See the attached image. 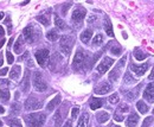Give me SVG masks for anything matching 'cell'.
<instances>
[{
    "label": "cell",
    "instance_id": "obj_1",
    "mask_svg": "<svg viewBox=\"0 0 154 127\" xmlns=\"http://www.w3.org/2000/svg\"><path fill=\"white\" fill-rule=\"evenodd\" d=\"M24 120L27 127H42L46 120V115L44 113H33L24 117Z\"/></svg>",
    "mask_w": 154,
    "mask_h": 127
},
{
    "label": "cell",
    "instance_id": "obj_2",
    "mask_svg": "<svg viewBox=\"0 0 154 127\" xmlns=\"http://www.w3.org/2000/svg\"><path fill=\"white\" fill-rule=\"evenodd\" d=\"M40 36V31L38 30V27H34L32 25H29L24 29L23 31V37L27 43H33L38 39V37Z\"/></svg>",
    "mask_w": 154,
    "mask_h": 127
},
{
    "label": "cell",
    "instance_id": "obj_3",
    "mask_svg": "<svg viewBox=\"0 0 154 127\" xmlns=\"http://www.w3.org/2000/svg\"><path fill=\"white\" fill-rule=\"evenodd\" d=\"M74 44V38L70 37V36H62L61 37V43H59V48H61V51L69 56L71 54V46Z\"/></svg>",
    "mask_w": 154,
    "mask_h": 127
},
{
    "label": "cell",
    "instance_id": "obj_4",
    "mask_svg": "<svg viewBox=\"0 0 154 127\" xmlns=\"http://www.w3.org/2000/svg\"><path fill=\"white\" fill-rule=\"evenodd\" d=\"M33 88H34V90H37V92H44V90H46V88H48L45 81H44L43 77H42V74L38 73V71H36V73L33 74Z\"/></svg>",
    "mask_w": 154,
    "mask_h": 127
},
{
    "label": "cell",
    "instance_id": "obj_5",
    "mask_svg": "<svg viewBox=\"0 0 154 127\" xmlns=\"http://www.w3.org/2000/svg\"><path fill=\"white\" fill-rule=\"evenodd\" d=\"M34 56H36V59H37L38 64L40 67H45L48 61H49V50L48 49H40V50L36 51Z\"/></svg>",
    "mask_w": 154,
    "mask_h": 127
},
{
    "label": "cell",
    "instance_id": "obj_6",
    "mask_svg": "<svg viewBox=\"0 0 154 127\" xmlns=\"http://www.w3.org/2000/svg\"><path fill=\"white\" fill-rule=\"evenodd\" d=\"M25 109L26 111H36V109H39V108H42L43 107V104L38 100V99H36L34 96H30L26 101H25Z\"/></svg>",
    "mask_w": 154,
    "mask_h": 127
},
{
    "label": "cell",
    "instance_id": "obj_7",
    "mask_svg": "<svg viewBox=\"0 0 154 127\" xmlns=\"http://www.w3.org/2000/svg\"><path fill=\"white\" fill-rule=\"evenodd\" d=\"M84 62H85V55H84V52L82 50H77L76 55L74 57V61H73V69L74 70L81 69L83 67Z\"/></svg>",
    "mask_w": 154,
    "mask_h": 127
},
{
    "label": "cell",
    "instance_id": "obj_8",
    "mask_svg": "<svg viewBox=\"0 0 154 127\" xmlns=\"http://www.w3.org/2000/svg\"><path fill=\"white\" fill-rule=\"evenodd\" d=\"M85 13H87V11L84 8H82V7L74 10L73 15H71L73 23H75L76 25H81L82 21H83V19H84V17H85Z\"/></svg>",
    "mask_w": 154,
    "mask_h": 127
},
{
    "label": "cell",
    "instance_id": "obj_9",
    "mask_svg": "<svg viewBox=\"0 0 154 127\" xmlns=\"http://www.w3.org/2000/svg\"><path fill=\"white\" fill-rule=\"evenodd\" d=\"M113 64H114V59H113V58H110V57H104V58L101 61V63L97 65V71H98L100 74H104Z\"/></svg>",
    "mask_w": 154,
    "mask_h": 127
},
{
    "label": "cell",
    "instance_id": "obj_10",
    "mask_svg": "<svg viewBox=\"0 0 154 127\" xmlns=\"http://www.w3.org/2000/svg\"><path fill=\"white\" fill-rule=\"evenodd\" d=\"M111 89H113V86H111L110 83H108V82H102V83H100V84L94 89V92H95V94H97V95H104V94H108L109 92H111Z\"/></svg>",
    "mask_w": 154,
    "mask_h": 127
},
{
    "label": "cell",
    "instance_id": "obj_11",
    "mask_svg": "<svg viewBox=\"0 0 154 127\" xmlns=\"http://www.w3.org/2000/svg\"><path fill=\"white\" fill-rule=\"evenodd\" d=\"M144 98L148 102H154V83H150L144 92Z\"/></svg>",
    "mask_w": 154,
    "mask_h": 127
},
{
    "label": "cell",
    "instance_id": "obj_12",
    "mask_svg": "<svg viewBox=\"0 0 154 127\" xmlns=\"http://www.w3.org/2000/svg\"><path fill=\"white\" fill-rule=\"evenodd\" d=\"M131 69L138 75V76H142L147 69H148V63H145L142 65H135V64H131Z\"/></svg>",
    "mask_w": 154,
    "mask_h": 127
},
{
    "label": "cell",
    "instance_id": "obj_13",
    "mask_svg": "<svg viewBox=\"0 0 154 127\" xmlns=\"http://www.w3.org/2000/svg\"><path fill=\"white\" fill-rule=\"evenodd\" d=\"M20 86H21V89L24 93L29 92V89H30V73H29V70H25V76H24Z\"/></svg>",
    "mask_w": 154,
    "mask_h": 127
},
{
    "label": "cell",
    "instance_id": "obj_14",
    "mask_svg": "<svg viewBox=\"0 0 154 127\" xmlns=\"http://www.w3.org/2000/svg\"><path fill=\"white\" fill-rule=\"evenodd\" d=\"M24 43H25V39H24L23 35H21V36H19V37H18V39H17V42H15L14 46H13V50H14V52H15V54H20V52L23 51Z\"/></svg>",
    "mask_w": 154,
    "mask_h": 127
},
{
    "label": "cell",
    "instance_id": "obj_15",
    "mask_svg": "<svg viewBox=\"0 0 154 127\" xmlns=\"http://www.w3.org/2000/svg\"><path fill=\"white\" fill-rule=\"evenodd\" d=\"M20 73H21L20 65H14L10 71V79L13 80V81H17L19 79V76H20Z\"/></svg>",
    "mask_w": 154,
    "mask_h": 127
},
{
    "label": "cell",
    "instance_id": "obj_16",
    "mask_svg": "<svg viewBox=\"0 0 154 127\" xmlns=\"http://www.w3.org/2000/svg\"><path fill=\"white\" fill-rule=\"evenodd\" d=\"M138 123H139V115L138 114H134V113H132L128 117V119L126 120V125L128 127H135L138 125Z\"/></svg>",
    "mask_w": 154,
    "mask_h": 127
},
{
    "label": "cell",
    "instance_id": "obj_17",
    "mask_svg": "<svg viewBox=\"0 0 154 127\" xmlns=\"http://www.w3.org/2000/svg\"><path fill=\"white\" fill-rule=\"evenodd\" d=\"M91 37H92V30H91V29H87V30H84V31L81 33V37H79V38H81V40H82L84 44H88Z\"/></svg>",
    "mask_w": 154,
    "mask_h": 127
},
{
    "label": "cell",
    "instance_id": "obj_18",
    "mask_svg": "<svg viewBox=\"0 0 154 127\" xmlns=\"http://www.w3.org/2000/svg\"><path fill=\"white\" fill-rule=\"evenodd\" d=\"M62 61V56L59 55V54H54V56L50 58V69H52V70H55V67L58 64V62H61Z\"/></svg>",
    "mask_w": 154,
    "mask_h": 127
},
{
    "label": "cell",
    "instance_id": "obj_19",
    "mask_svg": "<svg viewBox=\"0 0 154 127\" xmlns=\"http://www.w3.org/2000/svg\"><path fill=\"white\" fill-rule=\"evenodd\" d=\"M59 102H61V95H57L54 100H51V101L49 102V105L46 106V109H48V111H54V109L59 105Z\"/></svg>",
    "mask_w": 154,
    "mask_h": 127
},
{
    "label": "cell",
    "instance_id": "obj_20",
    "mask_svg": "<svg viewBox=\"0 0 154 127\" xmlns=\"http://www.w3.org/2000/svg\"><path fill=\"white\" fill-rule=\"evenodd\" d=\"M109 118H110V115H109V113H107V112H100V113L96 114V119H97V121H98L100 124H104L106 121L109 120Z\"/></svg>",
    "mask_w": 154,
    "mask_h": 127
},
{
    "label": "cell",
    "instance_id": "obj_21",
    "mask_svg": "<svg viewBox=\"0 0 154 127\" xmlns=\"http://www.w3.org/2000/svg\"><path fill=\"white\" fill-rule=\"evenodd\" d=\"M88 123H89V115H88V113H83L78 120L77 127H87Z\"/></svg>",
    "mask_w": 154,
    "mask_h": 127
},
{
    "label": "cell",
    "instance_id": "obj_22",
    "mask_svg": "<svg viewBox=\"0 0 154 127\" xmlns=\"http://www.w3.org/2000/svg\"><path fill=\"white\" fill-rule=\"evenodd\" d=\"M120 70H121V68L116 67L115 69H113V70L109 73V80H110L111 82L117 81V79H119V76H120Z\"/></svg>",
    "mask_w": 154,
    "mask_h": 127
},
{
    "label": "cell",
    "instance_id": "obj_23",
    "mask_svg": "<svg viewBox=\"0 0 154 127\" xmlns=\"http://www.w3.org/2000/svg\"><path fill=\"white\" fill-rule=\"evenodd\" d=\"M104 30H106V32H107V35L109 37H114V32H113V29H111V24H110L109 18H106L104 19Z\"/></svg>",
    "mask_w": 154,
    "mask_h": 127
},
{
    "label": "cell",
    "instance_id": "obj_24",
    "mask_svg": "<svg viewBox=\"0 0 154 127\" xmlns=\"http://www.w3.org/2000/svg\"><path fill=\"white\" fill-rule=\"evenodd\" d=\"M55 25L57 26V29L61 30H67V24L63 21V19H61L57 14H55Z\"/></svg>",
    "mask_w": 154,
    "mask_h": 127
},
{
    "label": "cell",
    "instance_id": "obj_25",
    "mask_svg": "<svg viewBox=\"0 0 154 127\" xmlns=\"http://www.w3.org/2000/svg\"><path fill=\"white\" fill-rule=\"evenodd\" d=\"M136 108L141 114H146L148 112V106L144 101H138L136 102Z\"/></svg>",
    "mask_w": 154,
    "mask_h": 127
},
{
    "label": "cell",
    "instance_id": "obj_26",
    "mask_svg": "<svg viewBox=\"0 0 154 127\" xmlns=\"http://www.w3.org/2000/svg\"><path fill=\"white\" fill-rule=\"evenodd\" d=\"M102 104H103V101H102L101 99H96V98H94V99L91 100V102H90V108H91L92 111H95V109H97V108L102 107Z\"/></svg>",
    "mask_w": 154,
    "mask_h": 127
},
{
    "label": "cell",
    "instance_id": "obj_27",
    "mask_svg": "<svg viewBox=\"0 0 154 127\" xmlns=\"http://www.w3.org/2000/svg\"><path fill=\"white\" fill-rule=\"evenodd\" d=\"M46 38H48L50 42H55V40H57V39L59 38V36H58V32H57L56 30H50V31L46 33Z\"/></svg>",
    "mask_w": 154,
    "mask_h": 127
},
{
    "label": "cell",
    "instance_id": "obj_28",
    "mask_svg": "<svg viewBox=\"0 0 154 127\" xmlns=\"http://www.w3.org/2000/svg\"><path fill=\"white\" fill-rule=\"evenodd\" d=\"M140 88H141V86H138L134 90H132V92H129V93H127V95H126V99L127 100H129V101H132V100H134L136 96H138V93H139V90H140Z\"/></svg>",
    "mask_w": 154,
    "mask_h": 127
},
{
    "label": "cell",
    "instance_id": "obj_29",
    "mask_svg": "<svg viewBox=\"0 0 154 127\" xmlns=\"http://www.w3.org/2000/svg\"><path fill=\"white\" fill-rule=\"evenodd\" d=\"M54 120H55V127H59L62 124V114H61V109H58L55 115H54Z\"/></svg>",
    "mask_w": 154,
    "mask_h": 127
},
{
    "label": "cell",
    "instance_id": "obj_30",
    "mask_svg": "<svg viewBox=\"0 0 154 127\" xmlns=\"http://www.w3.org/2000/svg\"><path fill=\"white\" fill-rule=\"evenodd\" d=\"M0 100L2 102H7L10 100V92L7 89H0Z\"/></svg>",
    "mask_w": 154,
    "mask_h": 127
},
{
    "label": "cell",
    "instance_id": "obj_31",
    "mask_svg": "<svg viewBox=\"0 0 154 127\" xmlns=\"http://www.w3.org/2000/svg\"><path fill=\"white\" fill-rule=\"evenodd\" d=\"M102 43H103V36H102L101 33H97V35L94 37V39H92V45L98 46V45H101Z\"/></svg>",
    "mask_w": 154,
    "mask_h": 127
},
{
    "label": "cell",
    "instance_id": "obj_32",
    "mask_svg": "<svg viewBox=\"0 0 154 127\" xmlns=\"http://www.w3.org/2000/svg\"><path fill=\"white\" fill-rule=\"evenodd\" d=\"M134 57H135L138 61H142V59H145V58H146V55H145L140 49H138V48H136V49L134 50Z\"/></svg>",
    "mask_w": 154,
    "mask_h": 127
},
{
    "label": "cell",
    "instance_id": "obj_33",
    "mask_svg": "<svg viewBox=\"0 0 154 127\" xmlns=\"http://www.w3.org/2000/svg\"><path fill=\"white\" fill-rule=\"evenodd\" d=\"M7 123H8V125L11 127H23L19 119H10Z\"/></svg>",
    "mask_w": 154,
    "mask_h": 127
},
{
    "label": "cell",
    "instance_id": "obj_34",
    "mask_svg": "<svg viewBox=\"0 0 154 127\" xmlns=\"http://www.w3.org/2000/svg\"><path fill=\"white\" fill-rule=\"evenodd\" d=\"M37 20L38 21H40L43 25H45V26H48L49 24H50V20H49V18L48 17H45V15H38L37 17Z\"/></svg>",
    "mask_w": 154,
    "mask_h": 127
},
{
    "label": "cell",
    "instance_id": "obj_35",
    "mask_svg": "<svg viewBox=\"0 0 154 127\" xmlns=\"http://www.w3.org/2000/svg\"><path fill=\"white\" fill-rule=\"evenodd\" d=\"M108 101H109L111 105H116V104L120 101V98H119V95H117V94H113V95H110V96H109Z\"/></svg>",
    "mask_w": 154,
    "mask_h": 127
},
{
    "label": "cell",
    "instance_id": "obj_36",
    "mask_svg": "<svg viewBox=\"0 0 154 127\" xmlns=\"http://www.w3.org/2000/svg\"><path fill=\"white\" fill-rule=\"evenodd\" d=\"M20 112V105L19 104H13L11 106V113L12 114H19Z\"/></svg>",
    "mask_w": 154,
    "mask_h": 127
},
{
    "label": "cell",
    "instance_id": "obj_37",
    "mask_svg": "<svg viewBox=\"0 0 154 127\" xmlns=\"http://www.w3.org/2000/svg\"><path fill=\"white\" fill-rule=\"evenodd\" d=\"M131 76L132 75L129 73H126V75H125V83H134L135 82V79H132Z\"/></svg>",
    "mask_w": 154,
    "mask_h": 127
},
{
    "label": "cell",
    "instance_id": "obj_38",
    "mask_svg": "<svg viewBox=\"0 0 154 127\" xmlns=\"http://www.w3.org/2000/svg\"><path fill=\"white\" fill-rule=\"evenodd\" d=\"M153 118L152 117H148V118H146L145 120H144V124H142V127H150V125L153 123Z\"/></svg>",
    "mask_w": 154,
    "mask_h": 127
},
{
    "label": "cell",
    "instance_id": "obj_39",
    "mask_svg": "<svg viewBox=\"0 0 154 127\" xmlns=\"http://www.w3.org/2000/svg\"><path fill=\"white\" fill-rule=\"evenodd\" d=\"M6 57H7V63H8V64H12V63H13V61H14L13 55H12L10 51H7V52H6Z\"/></svg>",
    "mask_w": 154,
    "mask_h": 127
},
{
    "label": "cell",
    "instance_id": "obj_40",
    "mask_svg": "<svg viewBox=\"0 0 154 127\" xmlns=\"http://www.w3.org/2000/svg\"><path fill=\"white\" fill-rule=\"evenodd\" d=\"M78 112H79V108H78V107L73 108V111H71V118H73V119H76L77 115H78Z\"/></svg>",
    "mask_w": 154,
    "mask_h": 127
},
{
    "label": "cell",
    "instance_id": "obj_41",
    "mask_svg": "<svg viewBox=\"0 0 154 127\" xmlns=\"http://www.w3.org/2000/svg\"><path fill=\"white\" fill-rule=\"evenodd\" d=\"M0 84H1L2 88H7V87L10 86V82H8L7 80H5V79H1V80H0Z\"/></svg>",
    "mask_w": 154,
    "mask_h": 127
},
{
    "label": "cell",
    "instance_id": "obj_42",
    "mask_svg": "<svg viewBox=\"0 0 154 127\" xmlns=\"http://www.w3.org/2000/svg\"><path fill=\"white\" fill-rule=\"evenodd\" d=\"M121 48L120 46H115V48H111V52L114 54V55H119L120 52H121Z\"/></svg>",
    "mask_w": 154,
    "mask_h": 127
},
{
    "label": "cell",
    "instance_id": "obj_43",
    "mask_svg": "<svg viewBox=\"0 0 154 127\" xmlns=\"http://www.w3.org/2000/svg\"><path fill=\"white\" fill-rule=\"evenodd\" d=\"M114 119H115L116 121H119V123H120V121H122V120H123V115H122V114L116 113V114L114 115Z\"/></svg>",
    "mask_w": 154,
    "mask_h": 127
},
{
    "label": "cell",
    "instance_id": "obj_44",
    "mask_svg": "<svg viewBox=\"0 0 154 127\" xmlns=\"http://www.w3.org/2000/svg\"><path fill=\"white\" fill-rule=\"evenodd\" d=\"M95 21H96V17H95V15H92V14H91V15H89V18H88V23H89V24H92V23H95Z\"/></svg>",
    "mask_w": 154,
    "mask_h": 127
},
{
    "label": "cell",
    "instance_id": "obj_45",
    "mask_svg": "<svg viewBox=\"0 0 154 127\" xmlns=\"http://www.w3.org/2000/svg\"><path fill=\"white\" fill-rule=\"evenodd\" d=\"M26 64H27V67H34V63H33V61L32 59H26Z\"/></svg>",
    "mask_w": 154,
    "mask_h": 127
},
{
    "label": "cell",
    "instance_id": "obj_46",
    "mask_svg": "<svg viewBox=\"0 0 154 127\" xmlns=\"http://www.w3.org/2000/svg\"><path fill=\"white\" fill-rule=\"evenodd\" d=\"M7 71H8V69H7V68L1 69V70H0V76H5V75L7 74Z\"/></svg>",
    "mask_w": 154,
    "mask_h": 127
},
{
    "label": "cell",
    "instance_id": "obj_47",
    "mask_svg": "<svg viewBox=\"0 0 154 127\" xmlns=\"http://www.w3.org/2000/svg\"><path fill=\"white\" fill-rule=\"evenodd\" d=\"M120 111L121 112H127L128 111V107L126 105H122V106H120Z\"/></svg>",
    "mask_w": 154,
    "mask_h": 127
},
{
    "label": "cell",
    "instance_id": "obj_48",
    "mask_svg": "<svg viewBox=\"0 0 154 127\" xmlns=\"http://www.w3.org/2000/svg\"><path fill=\"white\" fill-rule=\"evenodd\" d=\"M63 127H73V121H71V120H68V121L64 124Z\"/></svg>",
    "mask_w": 154,
    "mask_h": 127
},
{
    "label": "cell",
    "instance_id": "obj_49",
    "mask_svg": "<svg viewBox=\"0 0 154 127\" xmlns=\"http://www.w3.org/2000/svg\"><path fill=\"white\" fill-rule=\"evenodd\" d=\"M148 79H150V80H152V81L154 80V67H153V70H152V73H151V74H150V76H148Z\"/></svg>",
    "mask_w": 154,
    "mask_h": 127
},
{
    "label": "cell",
    "instance_id": "obj_50",
    "mask_svg": "<svg viewBox=\"0 0 154 127\" xmlns=\"http://www.w3.org/2000/svg\"><path fill=\"white\" fill-rule=\"evenodd\" d=\"M4 35H5V30H4L2 26H0V37H2Z\"/></svg>",
    "mask_w": 154,
    "mask_h": 127
},
{
    "label": "cell",
    "instance_id": "obj_51",
    "mask_svg": "<svg viewBox=\"0 0 154 127\" xmlns=\"http://www.w3.org/2000/svg\"><path fill=\"white\" fill-rule=\"evenodd\" d=\"M2 63H4V57H2V55H0V67L2 65Z\"/></svg>",
    "mask_w": 154,
    "mask_h": 127
},
{
    "label": "cell",
    "instance_id": "obj_52",
    "mask_svg": "<svg viewBox=\"0 0 154 127\" xmlns=\"http://www.w3.org/2000/svg\"><path fill=\"white\" fill-rule=\"evenodd\" d=\"M4 44H5V38H4V39H2L1 42H0V48H1V46H2Z\"/></svg>",
    "mask_w": 154,
    "mask_h": 127
},
{
    "label": "cell",
    "instance_id": "obj_53",
    "mask_svg": "<svg viewBox=\"0 0 154 127\" xmlns=\"http://www.w3.org/2000/svg\"><path fill=\"white\" fill-rule=\"evenodd\" d=\"M4 17H5V14H4L2 12H0V20H1V19H4Z\"/></svg>",
    "mask_w": 154,
    "mask_h": 127
},
{
    "label": "cell",
    "instance_id": "obj_54",
    "mask_svg": "<svg viewBox=\"0 0 154 127\" xmlns=\"http://www.w3.org/2000/svg\"><path fill=\"white\" fill-rule=\"evenodd\" d=\"M4 112H5V109H4V107H1V106H0V113H4Z\"/></svg>",
    "mask_w": 154,
    "mask_h": 127
},
{
    "label": "cell",
    "instance_id": "obj_55",
    "mask_svg": "<svg viewBox=\"0 0 154 127\" xmlns=\"http://www.w3.org/2000/svg\"><path fill=\"white\" fill-rule=\"evenodd\" d=\"M111 127H120V126H117V125H113Z\"/></svg>",
    "mask_w": 154,
    "mask_h": 127
},
{
    "label": "cell",
    "instance_id": "obj_56",
    "mask_svg": "<svg viewBox=\"0 0 154 127\" xmlns=\"http://www.w3.org/2000/svg\"><path fill=\"white\" fill-rule=\"evenodd\" d=\"M2 126V123H1V120H0V127Z\"/></svg>",
    "mask_w": 154,
    "mask_h": 127
},
{
    "label": "cell",
    "instance_id": "obj_57",
    "mask_svg": "<svg viewBox=\"0 0 154 127\" xmlns=\"http://www.w3.org/2000/svg\"><path fill=\"white\" fill-rule=\"evenodd\" d=\"M153 114H154V109H153Z\"/></svg>",
    "mask_w": 154,
    "mask_h": 127
}]
</instances>
